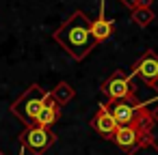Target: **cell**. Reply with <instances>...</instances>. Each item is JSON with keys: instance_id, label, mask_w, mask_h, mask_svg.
I'll use <instances>...</instances> for the list:
<instances>
[{"instance_id": "cell-1", "label": "cell", "mask_w": 158, "mask_h": 155, "mask_svg": "<svg viewBox=\"0 0 158 155\" xmlns=\"http://www.w3.org/2000/svg\"><path fill=\"white\" fill-rule=\"evenodd\" d=\"M52 37L74 60H85L98 45V39L91 33V22L82 11H74Z\"/></svg>"}, {"instance_id": "cell-2", "label": "cell", "mask_w": 158, "mask_h": 155, "mask_svg": "<svg viewBox=\"0 0 158 155\" xmlns=\"http://www.w3.org/2000/svg\"><path fill=\"white\" fill-rule=\"evenodd\" d=\"M48 97H50L48 91H44L39 84H31L28 91H26L20 99L13 101L11 112H13L26 127H28V125H35V118H37V114H39V110H41V106L46 103Z\"/></svg>"}, {"instance_id": "cell-3", "label": "cell", "mask_w": 158, "mask_h": 155, "mask_svg": "<svg viewBox=\"0 0 158 155\" xmlns=\"http://www.w3.org/2000/svg\"><path fill=\"white\" fill-rule=\"evenodd\" d=\"M100 91L108 97V101L136 97L134 84H132V73H123L121 69H115V71L100 84Z\"/></svg>"}, {"instance_id": "cell-4", "label": "cell", "mask_w": 158, "mask_h": 155, "mask_svg": "<svg viewBox=\"0 0 158 155\" xmlns=\"http://www.w3.org/2000/svg\"><path fill=\"white\" fill-rule=\"evenodd\" d=\"M56 140V134L50 131V127H44V125H28L26 131L20 136V142L24 144V149L33 151L35 155H44Z\"/></svg>"}, {"instance_id": "cell-5", "label": "cell", "mask_w": 158, "mask_h": 155, "mask_svg": "<svg viewBox=\"0 0 158 155\" xmlns=\"http://www.w3.org/2000/svg\"><path fill=\"white\" fill-rule=\"evenodd\" d=\"M106 103H108V108H110V112H113V116H115V121L119 125H134V121H136V116H139V112L143 108V103L136 97L106 101Z\"/></svg>"}, {"instance_id": "cell-6", "label": "cell", "mask_w": 158, "mask_h": 155, "mask_svg": "<svg viewBox=\"0 0 158 155\" xmlns=\"http://www.w3.org/2000/svg\"><path fill=\"white\" fill-rule=\"evenodd\" d=\"M149 136H152V131L141 129L139 125H119V127L115 129V134H113V142H115L117 146L130 151V149H134L139 142H143V140L149 138Z\"/></svg>"}, {"instance_id": "cell-7", "label": "cell", "mask_w": 158, "mask_h": 155, "mask_svg": "<svg viewBox=\"0 0 158 155\" xmlns=\"http://www.w3.org/2000/svg\"><path fill=\"white\" fill-rule=\"evenodd\" d=\"M132 78H141L145 84L158 78V54L154 50H145V54L132 65Z\"/></svg>"}, {"instance_id": "cell-8", "label": "cell", "mask_w": 158, "mask_h": 155, "mask_svg": "<svg viewBox=\"0 0 158 155\" xmlns=\"http://www.w3.org/2000/svg\"><path fill=\"white\" fill-rule=\"evenodd\" d=\"M91 127H93L98 134H102L104 138H113V134H115V129L119 127V123L115 121V116H113L108 103H100V106H98V114L91 118Z\"/></svg>"}, {"instance_id": "cell-9", "label": "cell", "mask_w": 158, "mask_h": 155, "mask_svg": "<svg viewBox=\"0 0 158 155\" xmlns=\"http://www.w3.org/2000/svg\"><path fill=\"white\" fill-rule=\"evenodd\" d=\"M91 33L98 39V43L108 41L113 37V33H115L113 20H106V2H104V0H100V13H98V20L91 22Z\"/></svg>"}, {"instance_id": "cell-10", "label": "cell", "mask_w": 158, "mask_h": 155, "mask_svg": "<svg viewBox=\"0 0 158 155\" xmlns=\"http://www.w3.org/2000/svg\"><path fill=\"white\" fill-rule=\"evenodd\" d=\"M59 118H61V103L50 95V97L46 99V103L41 106V110H39L35 123H37V125H44V127H52Z\"/></svg>"}, {"instance_id": "cell-11", "label": "cell", "mask_w": 158, "mask_h": 155, "mask_svg": "<svg viewBox=\"0 0 158 155\" xmlns=\"http://www.w3.org/2000/svg\"><path fill=\"white\" fill-rule=\"evenodd\" d=\"M132 22L136 24V26H141V28H147L154 20H156V13L149 9V7H139V9H134L132 11Z\"/></svg>"}, {"instance_id": "cell-12", "label": "cell", "mask_w": 158, "mask_h": 155, "mask_svg": "<svg viewBox=\"0 0 158 155\" xmlns=\"http://www.w3.org/2000/svg\"><path fill=\"white\" fill-rule=\"evenodd\" d=\"M50 95H52L61 106H65V103H69V101L76 97V91H74L67 82H59V84H56V88H54V91H50Z\"/></svg>"}, {"instance_id": "cell-13", "label": "cell", "mask_w": 158, "mask_h": 155, "mask_svg": "<svg viewBox=\"0 0 158 155\" xmlns=\"http://www.w3.org/2000/svg\"><path fill=\"white\" fill-rule=\"evenodd\" d=\"M130 155H158V144L154 142V136L145 138L134 149H130Z\"/></svg>"}, {"instance_id": "cell-14", "label": "cell", "mask_w": 158, "mask_h": 155, "mask_svg": "<svg viewBox=\"0 0 158 155\" xmlns=\"http://www.w3.org/2000/svg\"><path fill=\"white\" fill-rule=\"evenodd\" d=\"M119 2H121L126 9H130V11H134V9L141 7V0H119Z\"/></svg>"}, {"instance_id": "cell-15", "label": "cell", "mask_w": 158, "mask_h": 155, "mask_svg": "<svg viewBox=\"0 0 158 155\" xmlns=\"http://www.w3.org/2000/svg\"><path fill=\"white\" fill-rule=\"evenodd\" d=\"M147 86H149L152 91H156V93H158V78H156V80H152V82H149Z\"/></svg>"}, {"instance_id": "cell-16", "label": "cell", "mask_w": 158, "mask_h": 155, "mask_svg": "<svg viewBox=\"0 0 158 155\" xmlns=\"http://www.w3.org/2000/svg\"><path fill=\"white\" fill-rule=\"evenodd\" d=\"M152 116H154V123L158 125V103L154 106V110H152Z\"/></svg>"}, {"instance_id": "cell-17", "label": "cell", "mask_w": 158, "mask_h": 155, "mask_svg": "<svg viewBox=\"0 0 158 155\" xmlns=\"http://www.w3.org/2000/svg\"><path fill=\"white\" fill-rule=\"evenodd\" d=\"M141 7H152V0H141Z\"/></svg>"}, {"instance_id": "cell-18", "label": "cell", "mask_w": 158, "mask_h": 155, "mask_svg": "<svg viewBox=\"0 0 158 155\" xmlns=\"http://www.w3.org/2000/svg\"><path fill=\"white\" fill-rule=\"evenodd\" d=\"M20 155H24V151H20Z\"/></svg>"}, {"instance_id": "cell-19", "label": "cell", "mask_w": 158, "mask_h": 155, "mask_svg": "<svg viewBox=\"0 0 158 155\" xmlns=\"http://www.w3.org/2000/svg\"><path fill=\"white\" fill-rule=\"evenodd\" d=\"M0 155H2V153H0Z\"/></svg>"}]
</instances>
